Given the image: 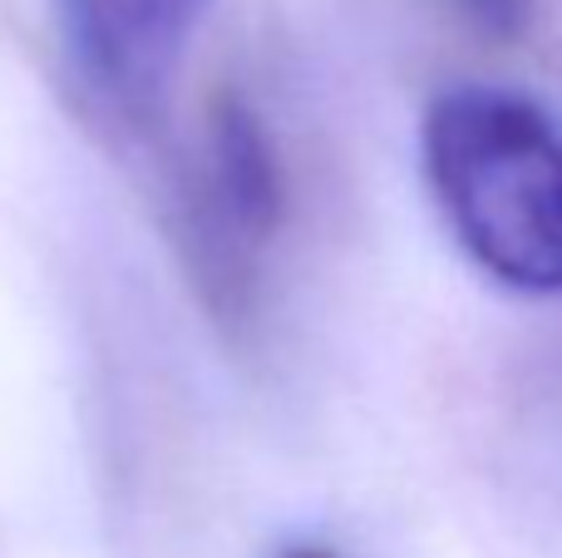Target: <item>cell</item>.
Wrapping results in <instances>:
<instances>
[{
  "mask_svg": "<svg viewBox=\"0 0 562 558\" xmlns=\"http://www.w3.org/2000/svg\"><path fill=\"white\" fill-rule=\"evenodd\" d=\"M425 178L449 233L494 282L562 292V114L514 89L459 85L425 114Z\"/></svg>",
  "mask_w": 562,
  "mask_h": 558,
  "instance_id": "1",
  "label": "cell"
},
{
  "mask_svg": "<svg viewBox=\"0 0 562 558\" xmlns=\"http://www.w3.org/2000/svg\"><path fill=\"white\" fill-rule=\"evenodd\" d=\"M207 0H59L69 55L104 109L154 119L193 45Z\"/></svg>",
  "mask_w": 562,
  "mask_h": 558,
  "instance_id": "2",
  "label": "cell"
},
{
  "mask_svg": "<svg viewBox=\"0 0 562 558\" xmlns=\"http://www.w3.org/2000/svg\"><path fill=\"white\" fill-rule=\"evenodd\" d=\"M198 213H203V247L217 253V267L272 243L286 217V174L277 138L243 94H223L207 114Z\"/></svg>",
  "mask_w": 562,
  "mask_h": 558,
  "instance_id": "3",
  "label": "cell"
},
{
  "mask_svg": "<svg viewBox=\"0 0 562 558\" xmlns=\"http://www.w3.org/2000/svg\"><path fill=\"white\" fill-rule=\"evenodd\" d=\"M286 558H336V554H326V549H291Z\"/></svg>",
  "mask_w": 562,
  "mask_h": 558,
  "instance_id": "4",
  "label": "cell"
}]
</instances>
